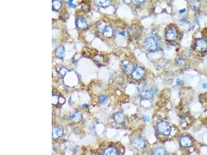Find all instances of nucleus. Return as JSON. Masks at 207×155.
<instances>
[{
  "label": "nucleus",
  "instance_id": "nucleus-1",
  "mask_svg": "<svg viewBox=\"0 0 207 155\" xmlns=\"http://www.w3.org/2000/svg\"><path fill=\"white\" fill-rule=\"evenodd\" d=\"M158 130L163 134L168 135L171 132V127L166 122H163L159 123L157 125Z\"/></svg>",
  "mask_w": 207,
  "mask_h": 155
},
{
  "label": "nucleus",
  "instance_id": "nucleus-2",
  "mask_svg": "<svg viewBox=\"0 0 207 155\" xmlns=\"http://www.w3.org/2000/svg\"><path fill=\"white\" fill-rule=\"evenodd\" d=\"M144 45L146 49L149 50L154 51L157 49L156 42L155 39L153 37L147 38L145 41Z\"/></svg>",
  "mask_w": 207,
  "mask_h": 155
},
{
  "label": "nucleus",
  "instance_id": "nucleus-3",
  "mask_svg": "<svg viewBox=\"0 0 207 155\" xmlns=\"http://www.w3.org/2000/svg\"><path fill=\"white\" fill-rule=\"evenodd\" d=\"M196 49L198 51H204L207 49V43L203 39H198L196 43Z\"/></svg>",
  "mask_w": 207,
  "mask_h": 155
},
{
  "label": "nucleus",
  "instance_id": "nucleus-4",
  "mask_svg": "<svg viewBox=\"0 0 207 155\" xmlns=\"http://www.w3.org/2000/svg\"><path fill=\"white\" fill-rule=\"evenodd\" d=\"M144 70L141 67H137L132 72V76L134 79L139 80L141 79L144 74Z\"/></svg>",
  "mask_w": 207,
  "mask_h": 155
},
{
  "label": "nucleus",
  "instance_id": "nucleus-5",
  "mask_svg": "<svg viewBox=\"0 0 207 155\" xmlns=\"http://www.w3.org/2000/svg\"><path fill=\"white\" fill-rule=\"evenodd\" d=\"M133 145L136 148L141 149L144 146V141L142 138L138 137L133 141Z\"/></svg>",
  "mask_w": 207,
  "mask_h": 155
},
{
  "label": "nucleus",
  "instance_id": "nucleus-6",
  "mask_svg": "<svg viewBox=\"0 0 207 155\" xmlns=\"http://www.w3.org/2000/svg\"><path fill=\"white\" fill-rule=\"evenodd\" d=\"M102 155H117V150L113 146L108 147L103 151Z\"/></svg>",
  "mask_w": 207,
  "mask_h": 155
},
{
  "label": "nucleus",
  "instance_id": "nucleus-7",
  "mask_svg": "<svg viewBox=\"0 0 207 155\" xmlns=\"http://www.w3.org/2000/svg\"><path fill=\"white\" fill-rule=\"evenodd\" d=\"M63 134V131L61 129L58 127H55L53 128L52 137L53 139H58Z\"/></svg>",
  "mask_w": 207,
  "mask_h": 155
},
{
  "label": "nucleus",
  "instance_id": "nucleus-8",
  "mask_svg": "<svg viewBox=\"0 0 207 155\" xmlns=\"http://www.w3.org/2000/svg\"><path fill=\"white\" fill-rule=\"evenodd\" d=\"M153 92L150 89H145L141 94V97L142 99H148L151 98L153 96Z\"/></svg>",
  "mask_w": 207,
  "mask_h": 155
},
{
  "label": "nucleus",
  "instance_id": "nucleus-9",
  "mask_svg": "<svg viewBox=\"0 0 207 155\" xmlns=\"http://www.w3.org/2000/svg\"><path fill=\"white\" fill-rule=\"evenodd\" d=\"M181 144L183 147H190L192 145V142L187 137H183L181 139Z\"/></svg>",
  "mask_w": 207,
  "mask_h": 155
},
{
  "label": "nucleus",
  "instance_id": "nucleus-10",
  "mask_svg": "<svg viewBox=\"0 0 207 155\" xmlns=\"http://www.w3.org/2000/svg\"><path fill=\"white\" fill-rule=\"evenodd\" d=\"M177 34L176 31L174 30H169L167 34H166V37L167 39L169 41H174L177 38Z\"/></svg>",
  "mask_w": 207,
  "mask_h": 155
},
{
  "label": "nucleus",
  "instance_id": "nucleus-11",
  "mask_svg": "<svg viewBox=\"0 0 207 155\" xmlns=\"http://www.w3.org/2000/svg\"><path fill=\"white\" fill-rule=\"evenodd\" d=\"M115 120L116 123L120 124L122 123L124 120V115L121 113H117L115 115Z\"/></svg>",
  "mask_w": 207,
  "mask_h": 155
},
{
  "label": "nucleus",
  "instance_id": "nucleus-12",
  "mask_svg": "<svg viewBox=\"0 0 207 155\" xmlns=\"http://www.w3.org/2000/svg\"><path fill=\"white\" fill-rule=\"evenodd\" d=\"M153 154V155H165V150L163 148H158L154 150Z\"/></svg>",
  "mask_w": 207,
  "mask_h": 155
},
{
  "label": "nucleus",
  "instance_id": "nucleus-13",
  "mask_svg": "<svg viewBox=\"0 0 207 155\" xmlns=\"http://www.w3.org/2000/svg\"><path fill=\"white\" fill-rule=\"evenodd\" d=\"M113 34V30L110 27L107 28L104 32V35L106 37H111Z\"/></svg>",
  "mask_w": 207,
  "mask_h": 155
},
{
  "label": "nucleus",
  "instance_id": "nucleus-14",
  "mask_svg": "<svg viewBox=\"0 0 207 155\" xmlns=\"http://www.w3.org/2000/svg\"><path fill=\"white\" fill-rule=\"evenodd\" d=\"M124 71L127 72H130L133 70L132 65L130 64L125 65L124 66Z\"/></svg>",
  "mask_w": 207,
  "mask_h": 155
},
{
  "label": "nucleus",
  "instance_id": "nucleus-15",
  "mask_svg": "<svg viewBox=\"0 0 207 155\" xmlns=\"http://www.w3.org/2000/svg\"><path fill=\"white\" fill-rule=\"evenodd\" d=\"M107 100H108V98L107 96L105 95H102L100 96V101L101 104H103V105L105 104V103H107Z\"/></svg>",
  "mask_w": 207,
  "mask_h": 155
},
{
  "label": "nucleus",
  "instance_id": "nucleus-16",
  "mask_svg": "<svg viewBox=\"0 0 207 155\" xmlns=\"http://www.w3.org/2000/svg\"><path fill=\"white\" fill-rule=\"evenodd\" d=\"M177 63H178V64L179 65V66H182V65H183L185 63V61L183 59H179L177 61Z\"/></svg>",
  "mask_w": 207,
  "mask_h": 155
},
{
  "label": "nucleus",
  "instance_id": "nucleus-17",
  "mask_svg": "<svg viewBox=\"0 0 207 155\" xmlns=\"http://www.w3.org/2000/svg\"><path fill=\"white\" fill-rule=\"evenodd\" d=\"M109 4V2L108 1H104V2H100V6H101L102 7H107Z\"/></svg>",
  "mask_w": 207,
  "mask_h": 155
},
{
  "label": "nucleus",
  "instance_id": "nucleus-18",
  "mask_svg": "<svg viewBox=\"0 0 207 155\" xmlns=\"http://www.w3.org/2000/svg\"><path fill=\"white\" fill-rule=\"evenodd\" d=\"M142 119H143L144 121H146V122H149L150 121V118L148 117V116H145V115H143L142 116Z\"/></svg>",
  "mask_w": 207,
  "mask_h": 155
},
{
  "label": "nucleus",
  "instance_id": "nucleus-19",
  "mask_svg": "<svg viewBox=\"0 0 207 155\" xmlns=\"http://www.w3.org/2000/svg\"><path fill=\"white\" fill-rule=\"evenodd\" d=\"M182 80H181V79H177V81H176V83H177V85H180L181 84H182Z\"/></svg>",
  "mask_w": 207,
  "mask_h": 155
},
{
  "label": "nucleus",
  "instance_id": "nucleus-20",
  "mask_svg": "<svg viewBox=\"0 0 207 155\" xmlns=\"http://www.w3.org/2000/svg\"><path fill=\"white\" fill-rule=\"evenodd\" d=\"M76 114H75V113H74V114H72L70 116V118L71 119H75V118H76Z\"/></svg>",
  "mask_w": 207,
  "mask_h": 155
},
{
  "label": "nucleus",
  "instance_id": "nucleus-21",
  "mask_svg": "<svg viewBox=\"0 0 207 155\" xmlns=\"http://www.w3.org/2000/svg\"><path fill=\"white\" fill-rule=\"evenodd\" d=\"M185 11H186L185 9H181V10H179V12L180 13V14H183V13H184Z\"/></svg>",
  "mask_w": 207,
  "mask_h": 155
},
{
  "label": "nucleus",
  "instance_id": "nucleus-22",
  "mask_svg": "<svg viewBox=\"0 0 207 155\" xmlns=\"http://www.w3.org/2000/svg\"><path fill=\"white\" fill-rule=\"evenodd\" d=\"M119 35H122V36H125V32H123V31H121V32H119Z\"/></svg>",
  "mask_w": 207,
  "mask_h": 155
},
{
  "label": "nucleus",
  "instance_id": "nucleus-23",
  "mask_svg": "<svg viewBox=\"0 0 207 155\" xmlns=\"http://www.w3.org/2000/svg\"><path fill=\"white\" fill-rule=\"evenodd\" d=\"M202 87H203V88H207V84L203 83V84H202Z\"/></svg>",
  "mask_w": 207,
  "mask_h": 155
},
{
  "label": "nucleus",
  "instance_id": "nucleus-24",
  "mask_svg": "<svg viewBox=\"0 0 207 155\" xmlns=\"http://www.w3.org/2000/svg\"><path fill=\"white\" fill-rule=\"evenodd\" d=\"M82 107H83V108H87L88 107V105H87V104H83V105H82Z\"/></svg>",
  "mask_w": 207,
  "mask_h": 155
},
{
  "label": "nucleus",
  "instance_id": "nucleus-25",
  "mask_svg": "<svg viewBox=\"0 0 207 155\" xmlns=\"http://www.w3.org/2000/svg\"><path fill=\"white\" fill-rule=\"evenodd\" d=\"M71 1H69V2H68V4H69V5L70 7H73V6H74V5H72V3H71Z\"/></svg>",
  "mask_w": 207,
  "mask_h": 155
}]
</instances>
